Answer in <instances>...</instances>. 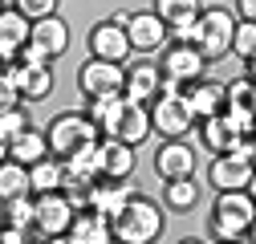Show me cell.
<instances>
[{
	"label": "cell",
	"instance_id": "obj_1",
	"mask_svg": "<svg viewBox=\"0 0 256 244\" xmlns=\"http://www.w3.org/2000/svg\"><path fill=\"white\" fill-rule=\"evenodd\" d=\"M94 122H98V130L106 138H122V142H130L138 146L150 126H154V118H150V106L134 102L130 94H114V98H90V110H86Z\"/></svg>",
	"mask_w": 256,
	"mask_h": 244
},
{
	"label": "cell",
	"instance_id": "obj_2",
	"mask_svg": "<svg viewBox=\"0 0 256 244\" xmlns=\"http://www.w3.org/2000/svg\"><path fill=\"white\" fill-rule=\"evenodd\" d=\"M158 236H163V212H158L154 200L134 192L118 208V216H114V240H122V244H150Z\"/></svg>",
	"mask_w": 256,
	"mask_h": 244
},
{
	"label": "cell",
	"instance_id": "obj_3",
	"mask_svg": "<svg viewBox=\"0 0 256 244\" xmlns=\"http://www.w3.org/2000/svg\"><path fill=\"white\" fill-rule=\"evenodd\" d=\"M256 220V200L248 188L236 192H216V208H212V232L220 240H248V228Z\"/></svg>",
	"mask_w": 256,
	"mask_h": 244
},
{
	"label": "cell",
	"instance_id": "obj_4",
	"mask_svg": "<svg viewBox=\"0 0 256 244\" xmlns=\"http://www.w3.org/2000/svg\"><path fill=\"white\" fill-rule=\"evenodd\" d=\"M45 134H49V146H53L57 159H74L82 146H90V142L102 138L98 122H94L90 114H57Z\"/></svg>",
	"mask_w": 256,
	"mask_h": 244
},
{
	"label": "cell",
	"instance_id": "obj_5",
	"mask_svg": "<svg viewBox=\"0 0 256 244\" xmlns=\"http://www.w3.org/2000/svg\"><path fill=\"white\" fill-rule=\"evenodd\" d=\"M78 90L86 98H114L126 94V70L122 61H106V57H90L78 70Z\"/></svg>",
	"mask_w": 256,
	"mask_h": 244
},
{
	"label": "cell",
	"instance_id": "obj_6",
	"mask_svg": "<svg viewBox=\"0 0 256 244\" xmlns=\"http://www.w3.org/2000/svg\"><path fill=\"white\" fill-rule=\"evenodd\" d=\"M150 118H154V130L163 138H183L191 126H196V106H191L187 90H179V94H158V102L150 106Z\"/></svg>",
	"mask_w": 256,
	"mask_h": 244
},
{
	"label": "cell",
	"instance_id": "obj_7",
	"mask_svg": "<svg viewBox=\"0 0 256 244\" xmlns=\"http://www.w3.org/2000/svg\"><path fill=\"white\" fill-rule=\"evenodd\" d=\"M74 216H78V208H74V200L66 196V188L37 196V236H41V240H66Z\"/></svg>",
	"mask_w": 256,
	"mask_h": 244
},
{
	"label": "cell",
	"instance_id": "obj_8",
	"mask_svg": "<svg viewBox=\"0 0 256 244\" xmlns=\"http://www.w3.org/2000/svg\"><path fill=\"white\" fill-rule=\"evenodd\" d=\"M232 37H236V16L228 8H204L200 12V37H196V45L204 49L208 61H220L224 53H232Z\"/></svg>",
	"mask_w": 256,
	"mask_h": 244
},
{
	"label": "cell",
	"instance_id": "obj_9",
	"mask_svg": "<svg viewBox=\"0 0 256 244\" xmlns=\"http://www.w3.org/2000/svg\"><path fill=\"white\" fill-rule=\"evenodd\" d=\"M252 171H256V163H252V159H244V155H236V150H224V155H216V159H212V167H208L212 188H216V192H236V188H248V183H252Z\"/></svg>",
	"mask_w": 256,
	"mask_h": 244
},
{
	"label": "cell",
	"instance_id": "obj_10",
	"mask_svg": "<svg viewBox=\"0 0 256 244\" xmlns=\"http://www.w3.org/2000/svg\"><path fill=\"white\" fill-rule=\"evenodd\" d=\"M130 33H126V24L118 20H102L90 28V57H106V61H126L130 57Z\"/></svg>",
	"mask_w": 256,
	"mask_h": 244
},
{
	"label": "cell",
	"instance_id": "obj_11",
	"mask_svg": "<svg viewBox=\"0 0 256 244\" xmlns=\"http://www.w3.org/2000/svg\"><path fill=\"white\" fill-rule=\"evenodd\" d=\"M163 70L167 78H175V82H196V78H204V70H208V57H204V49L200 45H187V41H175L167 53H163Z\"/></svg>",
	"mask_w": 256,
	"mask_h": 244
},
{
	"label": "cell",
	"instance_id": "obj_12",
	"mask_svg": "<svg viewBox=\"0 0 256 244\" xmlns=\"http://www.w3.org/2000/svg\"><path fill=\"white\" fill-rule=\"evenodd\" d=\"M126 33H130V45L138 53H154V49H163V41L171 37V24L158 12H130L126 16Z\"/></svg>",
	"mask_w": 256,
	"mask_h": 244
},
{
	"label": "cell",
	"instance_id": "obj_13",
	"mask_svg": "<svg viewBox=\"0 0 256 244\" xmlns=\"http://www.w3.org/2000/svg\"><path fill=\"white\" fill-rule=\"evenodd\" d=\"M70 244H110L114 240V220L98 208H82L70 224Z\"/></svg>",
	"mask_w": 256,
	"mask_h": 244
},
{
	"label": "cell",
	"instance_id": "obj_14",
	"mask_svg": "<svg viewBox=\"0 0 256 244\" xmlns=\"http://www.w3.org/2000/svg\"><path fill=\"white\" fill-rule=\"evenodd\" d=\"M28 37H33V20H28L16 4L0 12V53H4V61H16L20 49L28 45Z\"/></svg>",
	"mask_w": 256,
	"mask_h": 244
},
{
	"label": "cell",
	"instance_id": "obj_15",
	"mask_svg": "<svg viewBox=\"0 0 256 244\" xmlns=\"http://www.w3.org/2000/svg\"><path fill=\"white\" fill-rule=\"evenodd\" d=\"M154 171L163 175V183L167 179H187L191 171H196V150H191L187 142H179V138H167L163 146H158V155H154Z\"/></svg>",
	"mask_w": 256,
	"mask_h": 244
},
{
	"label": "cell",
	"instance_id": "obj_16",
	"mask_svg": "<svg viewBox=\"0 0 256 244\" xmlns=\"http://www.w3.org/2000/svg\"><path fill=\"white\" fill-rule=\"evenodd\" d=\"M244 138V130L236 126V118L228 110H220L212 118H204V146L212 155H224V150H236V142Z\"/></svg>",
	"mask_w": 256,
	"mask_h": 244
},
{
	"label": "cell",
	"instance_id": "obj_17",
	"mask_svg": "<svg viewBox=\"0 0 256 244\" xmlns=\"http://www.w3.org/2000/svg\"><path fill=\"white\" fill-rule=\"evenodd\" d=\"M187 98H191V106H196V118L204 122V118H212L220 110H228V86L196 78V82H187Z\"/></svg>",
	"mask_w": 256,
	"mask_h": 244
},
{
	"label": "cell",
	"instance_id": "obj_18",
	"mask_svg": "<svg viewBox=\"0 0 256 244\" xmlns=\"http://www.w3.org/2000/svg\"><path fill=\"white\" fill-rule=\"evenodd\" d=\"M134 192H130V183L126 179H110V175H98L94 179V188H90V208H98V212H106V216L114 220L118 216V208L130 200Z\"/></svg>",
	"mask_w": 256,
	"mask_h": 244
},
{
	"label": "cell",
	"instance_id": "obj_19",
	"mask_svg": "<svg viewBox=\"0 0 256 244\" xmlns=\"http://www.w3.org/2000/svg\"><path fill=\"white\" fill-rule=\"evenodd\" d=\"M126 94H130L134 102L142 106H154L158 94H163V70H154V66H130L126 70Z\"/></svg>",
	"mask_w": 256,
	"mask_h": 244
},
{
	"label": "cell",
	"instance_id": "obj_20",
	"mask_svg": "<svg viewBox=\"0 0 256 244\" xmlns=\"http://www.w3.org/2000/svg\"><path fill=\"white\" fill-rule=\"evenodd\" d=\"M33 45H41L49 57H61L70 49V24L61 20L57 12L53 16H41V20H33V37H28Z\"/></svg>",
	"mask_w": 256,
	"mask_h": 244
},
{
	"label": "cell",
	"instance_id": "obj_21",
	"mask_svg": "<svg viewBox=\"0 0 256 244\" xmlns=\"http://www.w3.org/2000/svg\"><path fill=\"white\" fill-rule=\"evenodd\" d=\"M134 171V146L122 138H106L102 134V175L110 179H130Z\"/></svg>",
	"mask_w": 256,
	"mask_h": 244
},
{
	"label": "cell",
	"instance_id": "obj_22",
	"mask_svg": "<svg viewBox=\"0 0 256 244\" xmlns=\"http://www.w3.org/2000/svg\"><path fill=\"white\" fill-rule=\"evenodd\" d=\"M12 70H16V86H20L24 102H41V98H49V90H53V74H49V66H24V61H12Z\"/></svg>",
	"mask_w": 256,
	"mask_h": 244
},
{
	"label": "cell",
	"instance_id": "obj_23",
	"mask_svg": "<svg viewBox=\"0 0 256 244\" xmlns=\"http://www.w3.org/2000/svg\"><path fill=\"white\" fill-rule=\"evenodd\" d=\"M4 155L16 159V163H24V167H33V163H41L45 155H53V146H49V134H41V130L28 126L12 146H4Z\"/></svg>",
	"mask_w": 256,
	"mask_h": 244
},
{
	"label": "cell",
	"instance_id": "obj_24",
	"mask_svg": "<svg viewBox=\"0 0 256 244\" xmlns=\"http://www.w3.org/2000/svg\"><path fill=\"white\" fill-rule=\"evenodd\" d=\"M28 175H33V196H41V192H61V188H66V159L45 155L41 163L28 167Z\"/></svg>",
	"mask_w": 256,
	"mask_h": 244
},
{
	"label": "cell",
	"instance_id": "obj_25",
	"mask_svg": "<svg viewBox=\"0 0 256 244\" xmlns=\"http://www.w3.org/2000/svg\"><path fill=\"white\" fill-rule=\"evenodd\" d=\"M28 192H33L28 167L4 155V163H0V200H16V196H28Z\"/></svg>",
	"mask_w": 256,
	"mask_h": 244
},
{
	"label": "cell",
	"instance_id": "obj_26",
	"mask_svg": "<svg viewBox=\"0 0 256 244\" xmlns=\"http://www.w3.org/2000/svg\"><path fill=\"white\" fill-rule=\"evenodd\" d=\"M4 224L24 228L28 236L37 232V200H33V192H28V196H16V200H4Z\"/></svg>",
	"mask_w": 256,
	"mask_h": 244
},
{
	"label": "cell",
	"instance_id": "obj_27",
	"mask_svg": "<svg viewBox=\"0 0 256 244\" xmlns=\"http://www.w3.org/2000/svg\"><path fill=\"white\" fill-rule=\"evenodd\" d=\"M163 204L171 212H191L200 204V188H196V179H167V188H163Z\"/></svg>",
	"mask_w": 256,
	"mask_h": 244
},
{
	"label": "cell",
	"instance_id": "obj_28",
	"mask_svg": "<svg viewBox=\"0 0 256 244\" xmlns=\"http://www.w3.org/2000/svg\"><path fill=\"white\" fill-rule=\"evenodd\" d=\"M24 130H28V114H24V106H4V114H0V142L12 146Z\"/></svg>",
	"mask_w": 256,
	"mask_h": 244
},
{
	"label": "cell",
	"instance_id": "obj_29",
	"mask_svg": "<svg viewBox=\"0 0 256 244\" xmlns=\"http://www.w3.org/2000/svg\"><path fill=\"white\" fill-rule=\"evenodd\" d=\"M154 12L167 24H179L187 16H200V0H154Z\"/></svg>",
	"mask_w": 256,
	"mask_h": 244
},
{
	"label": "cell",
	"instance_id": "obj_30",
	"mask_svg": "<svg viewBox=\"0 0 256 244\" xmlns=\"http://www.w3.org/2000/svg\"><path fill=\"white\" fill-rule=\"evenodd\" d=\"M252 90H256V82H252V78L232 82V86H228V110H256V102H252Z\"/></svg>",
	"mask_w": 256,
	"mask_h": 244
},
{
	"label": "cell",
	"instance_id": "obj_31",
	"mask_svg": "<svg viewBox=\"0 0 256 244\" xmlns=\"http://www.w3.org/2000/svg\"><path fill=\"white\" fill-rule=\"evenodd\" d=\"M232 53H236V57H244V61H248V57L256 53V20H240V24H236V37H232Z\"/></svg>",
	"mask_w": 256,
	"mask_h": 244
},
{
	"label": "cell",
	"instance_id": "obj_32",
	"mask_svg": "<svg viewBox=\"0 0 256 244\" xmlns=\"http://www.w3.org/2000/svg\"><path fill=\"white\" fill-rule=\"evenodd\" d=\"M12 4L28 16V20H41V16H53L61 0H12Z\"/></svg>",
	"mask_w": 256,
	"mask_h": 244
},
{
	"label": "cell",
	"instance_id": "obj_33",
	"mask_svg": "<svg viewBox=\"0 0 256 244\" xmlns=\"http://www.w3.org/2000/svg\"><path fill=\"white\" fill-rule=\"evenodd\" d=\"M171 37H175V41H187V45H196V37H200V16H187V20L171 24Z\"/></svg>",
	"mask_w": 256,
	"mask_h": 244
},
{
	"label": "cell",
	"instance_id": "obj_34",
	"mask_svg": "<svg viewBox=\"0 0 256 244\" xmlns=\"http://www.w3.org/2000/svg\"><path fill=\"white\" fill-rule=\"evenodd\" d=\"M16 61H24V66H49V53L41 49V45H33V41H28L24 49H20V57Z\"/></svg>",
	"mask_w": 256,
	"mask_h": 244
},
{
	"label": "cell",
	"instance_id": "obj_35",
	"mask_svg": "<svg viewBox=\"0 0 256 244\" xmlns=\"http://www.w3.org/2000/svg\"><path fill=\"white\" fill-rule=\"evenodd\" d=\"M0 240H4V244H24V240H28V232H24V228H12V224H4Z\"/></svg>",
	"mask_w": 256,
	"mask_h": 244
},
{
	"label": "cell",
	"instance_id": "obj_36",
	"mask_svg": "<svg viewBox=\"0 0 256 244\" xmlns=\"http://www.w3.org/2000/svg\"><path fill=\"white\" fill-rule=\"evenodd\" d=\"M236 8H240L244 20H256V0H236Z\"/></svg>",
	"mask_w": 256,
	"mask_h": 244
},
{
	"label": "cell",
	"instance_id": "obj_37",
	"mask_svg": "<svg viewBox=\"0 0 256 244\" xmlns=\"http://www.w3.org/2000/svg\"><path fill=\"white\" fill-rule=\"evenodd\" d=\"M244 66H248V78H252V82H256V53H252V57H248V61H244Z\"/></svg>",
	"mask_w": 256,
	"mask_h": 244
},
{
	"label": "cell",
	"instance_id": "obj_38",
	"mask_svg": "<svg viewBox=\"0 0 256 244\" xmlns=\"http://www.w3.org/2000/svg\"><path fill=\"white\" fill-rule=\"evenodd\" d=\"M248 192H252V200H256V171H252V183H248Z\"/></svg>",
	"mask_w": 256,
	"mask_h": 244
},
{
	"label": "cell",
	"instance_id": "obj_39",
	"mask_svg": "<svg viewBox=\"0 0 256 244\" xmlns=\"http://www.w3.org/2000/svg\"><path fill=\"white\" fill-rule=\"evenodd\" d=\"M248 240H252V244H256V220H252V228H248Z\"/></svg>",
	"mask_w": 256,
	"mask_h": 244
}]
</instances>
